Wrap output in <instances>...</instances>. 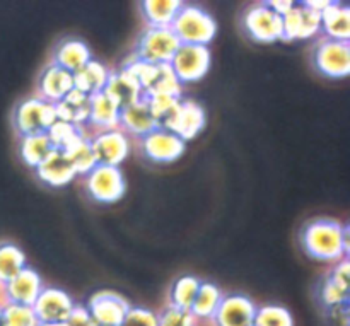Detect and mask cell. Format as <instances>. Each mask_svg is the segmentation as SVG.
<instances>
[{"label":"cell","instance_id":"obj_1","mask_svg":"<svg viewBox=\"0 0 350 326\" xmlns=\"http://www.w3.org/2000/svg\"><path fill=\"white\" fill-rule=\"evenodd\" d=\"M303 246L311 258L330 263L340 262L350 253L349 226L334 219H317L304 228Z\"/></svg>","mask_w":350,"mask_h":326},{"label":"cell","instance_id":"obj_2","mask_svg":"<svg viewBox=\"0 0 350 326\" xmlns=\"http://www.w3.org/2000/svg\"><path fill=\"white\" fill-rule=\"evenodd\" d=\"M123 68L135 75L142 87L144 98H156V96L183 98V84L178 81L170 64H146L132 55L123 64Z\"/></svg>","mask_w":350,"mask_h":326},{"label":"cell","instance_id":"obj_3","mask_svg":"<svg viewBox=\"0 0 350 326\" xmlns=\"http://www.w3.org/2000/svg\"><path fill=\"white\" fill-rule=\"evenodd\" d=\"M171 31L176 34L181 44H200L208 46L217 33L215 19L198 5H181L176 19L171 24Z\"/></svg>","mask_w":350,"mask_h":326},{"label":"cell","instance_id":"obj_4","mask_svg":"<svg viewBox=\"0 0 350 326\" xmlns=\"http://www.w3.org/2000/svg\"><path fill=\"white\" fill-rule=\"evenodd\" d=\"M57 109L51 103L43 101L38 96L24 99L14 111V128L19 137L46 133L48 128L57 122Z\"/></svg>","mask_w":350,"mask_h":326},{"label":"cell","instance_id":"obj_5","mask_svg":"<svg viewBox=\"0 0 350 326\" xmlns=\"http://www.w3.org/2000/svg\"><path fill=\"white\" fill-rule=\"evenodd\" d=\"M180 44L171 27H147L137 41L133 57L146 64H170Z\"/></svg>","mask_w":350,"mask_h":326},{"label":"cell","instance_id":"obj_6","mask_svg":"<svg viewBox=\"0 0 350 326\" xmlns=\"http://www.w3.org/2000/svg\"><path fill=\"white\" fill-rule=\"evenodd\" d=\"M313 64L328 79H345L350 74V43L321 38L313 51Z\"/></svg>","mask_w":350,"mask_h":326},{"label":"cell","instance_id":"obj_7","mask_svg":"<svg viewBox=\"0 0 350 326\" xmlns=\"http://www.w3.org/2000/svg\"><path fill=\"white\" fill-rule=\"evenodd\" d=\"M212 53L208 46H200V44H180V48L174 53L173 60L170 62L174 75L181 84L188 82H197L211 68Z\"/></svg>","mask_w":350,"mask_h":326},{"label":"cell","instance_id":"obj_8","mask_svg":"<svg viewBox=\"0 0 350 326\" xmlns=\"http://www.w3.org/2000/svg\"><path fill=\"white\" fill-rule=\"evenodd\" d=\"M89 142L99 166L120 167L132 149V139L120 128L91 133Z\"/></svg>","mask_w":350,"mask_h":326},{"label":"cell","instance_id":"obj_9","mask_svg":"<svg viewBox=\"0 0 350 326\" xmlns=\"http://www.w3.org/2000/svg\"><path fill=\"white\" fill-rule=\"evenodd\" d=\"M84 180L89 197L99 204H115L125 195L126 183L120 167L98 164Z\"/></svg>","mask_w":350,"mask_h":326},{"label":"cell","instance_id":"obj_10","mask_svg":"<svg viewBox=\"0 0 350 326\" xmlns=\"http://www.w3.org/2000/svg\"><path fill=\"white\" fill-rule=\"evenodd\" d=\"M144 157L157 164H170L180 159L187 150V142L170 130L156 128L139 140Z\"/></svg>","mask_w":350,"mask_h":326},{"label":"cell","instance_id":"obj_11","mask_svg":"<svg viewBox=\"0 0 350 326\" xmlns=\"http://www.w3.org/2000/svg\"><path fill=\"white\" fill-rule=\"evenodd\" d=\"M88 311L98 326H120L132 304L118 293L99 290L89 297Z\"/></svg>","mask_w":350,"mask_h":326},{"label":"cell","instance_id":"obj_12","mask_svg":"<svg viewBox=\"0 0 350 326\" xmlns=\"http://www.w3.org/2000/svg\"><path fill=\"white\" fill-rule=\"evenodd\" d=\"M321 33V14L304 3H294L282 16V40H310Z\"/></svg>","mask_w":350,"mask_h":326},{"label":"cell","instance_id":"obj_13","mask_svg":"<svg viewBox=\"0 0 350 326\" xmlns=\"http://www.w3.org/2000/svg\"><path fill=\"white\" fill-rule=\"evenodd\" d=\"M75 308L74 299L58 287H43L33 310L40 323H65Z\"/></svg>","mask_w":350,"mask_h":326},{"label":"cell","instance_id":"obj_14","mask_svg":"<svg viewBox=\"0 0 350 326\" xmlns=\"http://www.w3.org/2000/svg\"><path fill=\"white\" fill-rule=\"evenodd\" d=\"M245 29L260 43H275L282 40V17L267 3L252 7L245 16Z\"/></svg>","mask_w":350,"mask_h":326},{"label":"cell","instance_id":"obj_15","mask_svg":"<svg viewBox=\"0 0 350 326\" xmlns=\"http://www.w3.org/2000/svg\"><path fill=\"white\" fill-rule=\"evenodd\" d=\"M256 304L243 294L224 296L221 306L212 318V326H253Z\"/></svg>","mask_w":350,"mask_h":326},{"label":"cell","instance_id":"obj_16","mask_svg":"<svg viewBox=\"0 0 350 326\" xmlns=\"http://www.w3.org/2000/svg\"><path fill=\"white\" fill-rule=\"evenodd\" d=\"M0 287H2V296L5 304L14 303L33 306L44 286L40 273L31 269V267H26L14 279H10L9 282Z\"/></svg>","mask_w":350,"mask_h":326},{"label":"cell","instance_id":"obj_17","mask_svg":"<svg viewBox=\"0 0 350 326\" xmlns=\"http://www.w3.org/2000/svg\"><path fill=\"white\" fill-rule=\"evenodd\" d=\"M72 89H74V74L58 67L53 62L43 68L38 79V98L51 105L60 103Z\"/></svg>","mask_w":350,"mask_h":326},{"label":"cell","instance_id":"obj_18","mask_svg":"<svg viewBox=\"0 0 350 326\" xmlns=\"http://www.w3.org/2000/svg\"><path fill=\"white\" fill-rule=\"evenodd\" d=\"M103 92H105L120 109L129 108V106L135 105V103L144 99L142 87H140L135 75L130 74V72L123 67L120 68V70H115L109 74V79L108 82H106V87Z\"/></svg>","mask_w":350,"mask_h":326},{"label":"cell","instance_id":"obj_19","mask_svg":"<svg viewBox=\"0 0 350 326\" xmlns=\"http://www.w3.org/2000/svg\"><path fill=\"white\" fill-rule=\"evenodd\" d=\"M118 128L125 132L130 139L140 140L156 130V120H154L152 111H150L149 101L146 98L142 101L135 103V105L129 106V108L122 109L120 113V125Z\"/></svg>","mask_w":350,"mask_h":326},{"label":"cell","instance_id":"obj_20","mask_svg":"<svg viewBox=\"0 0 350 326\" xmlns=\"http://www.w3.org/2000/svg\"><path fill=\"white\" fill-rule=\"evenodd\" d=\"M120 113L122 109L105 94L91 96V108H89V122H88V133L105 132V130L118 128L120 125Z\"/></svg>","mask_w":350,"mask_h":326},{"label":"cell","instance_id":"obj_21","mask_svg":"<svg viewBox=\"0 0 350 326\" xmlns=\"http://www.w3.org/2000/svg\"><path fill=\"white\" fill-rule=\"evenodd\" d=\"M36 174L43 183L50 185L53 188L65 187V185L72 183L74 178L77 176L67 154L57 149L36 167Z\"/></svg>","mask_w":350,"mask_h":326},{"label":"cell","instance_id":"obj_22","mask_svg":"<svg viewBox=\"0 0 350 326\" xmlns=\"http://www.w3.org/2000/svg\"><path fill=\"white\" fill-rule=\"evenodd\" d=\"M89 108H91V96L84 94V92L75 87L60 103L55 105L58 120L72 123V125H77L84 130L88 128Z\"/></svg>","mask_w":350,"mask_h":326},{"label":"cell","instance_id":"obj_23","mask_svg":"<svg viewBox=\"0 0 350 326\" xmlns=\"http://www.w3.org/2000/svg\"><path fill=\"white\" fill-rule=\"evenodd\" d=\"M321 33L323 38L334 41H350V7L340 2H330L321 12Z\"/></svg>","mask_w":350,"mask_h":326},{"label":"cell","instance_id":"obj_24","mask_svg":"<svg viewBox=\"0 0 350 326\" xmlns=\"http://www.w3.org/2000/svg\"><path fill=\"white\" fill-rule=\"evenodd\" d=\"M205 111L198 103L191 99H181L180 111L174 122L173 132L185 142L195 139L205 126Z\"/></svg>","mask_w":350,"mask_h":326},{"label":"cell","instance_id":"obj_25","mask_svg":"<svg viewBox=\"0 0 350 326\" xmlns=\"http://www.w3.org/2000/svg\"><path fill=\"white\" fill-rule=\"evenodd\" d=\"M91 60L92 53L91 50H89V46L82 40H77V38L64 40L58 44L57 50H55L53 53V64L65 68V70H68L70 74L79 72Z\"/></svg>","mask_w":350,"mask_h":326},{"label":"cell","instance_id":"obj_26","mask_svg":"<svg viewBox=\"0 0 350 326\" xmlns=\"http://www.w3.org/2000/svg\"><path fill=\"white\" fill-rule=\"evenodd\" d=\"M109 74H111V70L105 64L92 58L81 70L74 74V87L88 96L99 94V92L105 91Z\"/></svg>","mask_w":350,"mask_h":326},{"label":"cell","instance_id":"obj_27","mask_svg":"<svg viewBox=\"0 0 350 326\" xmlns=\"http://www.w3.org/2000/svg\"><path fill=\"white\" fill-rule=\"evenodd\" d=\"M222 299H224V294L215 284L202 282L198 287L197 297L190 308V313L193 314L198 323H208L221 306Z\"/></svg>","mask_w":350,"mask_h":326},{"label":"cell","instance_id":"obj_28","mask_svg":"<svg viewBox=\"0 0 350 326\" xmlns=\"http://www.w3.org/2000/svg\"><path fill=\"white\" fill-rule=\"evenodd\" d=\"M183 2L178 0H146L140 3L147 27H171Z\"/></svg>","mask_w":350,"mask_h":326},{"label":"cell","instance_id":"obj_29","mask_svg":"<svg viewBox=\"0 0 350 326\" xmlns=\"http://www.w3.org/2000/svg\"><path fill=\"white\" fill-rule=\"evenodd\" d=\"M55 150L46 133L21 137V157L27 166L36 169L48 156Z\"/></svg>","mask_w":350,"mask_h":326},{"label":"cell","instance_id":"obj_30","mask_svg":"<svg viewBox=\"0 0 350 326\" xmlns=\"http://www.w3.org/2000/svg\"><path fill=\"white\" fill-rule=\"evenodd\" d=\"M149 101L150 111L156 120L157 128L170 130L173 132L174 122H176L180 103L183 98H171V96H156V98H146Z\"/></svg>","mask_w":350,"mask_h":326},{"label":"cell","instance_id":"obj_31","mask_svg":"<svg viewBox=\"0 0 350 326\" xmlns=\"http://www.w3.org/2000/svg\"><path fill=\"white\" fill-rule=\"evenodd\" d=\"M46 135L55 149L65 152V150L74 147L77 142H81L82 139L89 137V133L85 132L84 128H81V126L72 125V123H67V122H62V120H57V122L48 128Z\"/></svg>","mask_w":350,"mask_h":326},{"label":"cell","instance_id":"obj_32","mask_svg":"<svg viewBox=\"0 0 350 326\" xmlns=\"http://www.w3.org/2000/svg\"><path fill=\"white\" fill-rule=\"evenodd\" d=\"M26 256L14 243H0V286L9 282L23 269H26Z\"/></svg>","mask_w":350,"mask_h":326},{"label":"cell","instance_id":"obj_33","mask_svg":"<svg viewBox=\"0 0 350 326\" xmlns=\"http://www.w3.org/2000/svg\"><path fill=\"white\" fill-rule=\"evenodd\" d=\"M200 280L193 275H183L173 284L170 294V306L180 308V310L190 311L195 297H197Z\"/></svg>","mask_w":350,"mask_h":326},{"label":"cell","instance_id":"obj_34","mask_svg":"<svg viewBox=\"0 0 350 326\" xmlns=\"http://www.w3.org/2000/svg\"><path fill=\"white\" fill-rule=\"evenodd\" d=\"M65 154H67L68 161H70L72 167H74L77 176H88V174L98 166L94 152H92L91 142H89V137H85L81 142L75 144L74 147L65 150Z\"/></svg>","mask_w":350,"mask_h":326},{"label":"cell","instance_id":"obj_35","mask_svg":"<svg viewBox=\"0 0 350 326\" xmlns=\"http://www.w3.org/2000/svg\"><path fill=\"white\" fill-rule=\"evenodd\" d=\"M253 326H294V318L282 306H262L256 310Z\"/></svg>","mask_w":350,"mask_h":326},{"label":"cell","instance_id":"obj_36","mask_svg":"<svg viewBox=\"0 0 350 326\" xmlns=\"http://www.w3.org/2000/svg\"><path fill=\"white\" fill-rule=\"evenodd\" d=\"M2 310H3V321H5V326H38L40 325L33 306L7 303L3 304Z\"/></svg>","mask_w":350,"mask_h":326},{"label":"cell","instance_id":"obj_37","mask_svg":"<svg viewBox=\"0 0 350 326\" xmlns=\"http://www.w3.org/2000/svg\"><path fill=\"white\" fill-rule=\"evenodd\" d=\"M157 323L159 326H197L198 321L195 320L190 311L167 304L161 313H157Z\"/></svg>","mask_w":350,"mask_h":326},{"label":"cell","instance_id":"obj_38","mask_svg":"<svg viewBox=\"0 0 350 326\" xmlns=\"http://www.w3.org/2000/svg\"><path fill=\"white\" fill-rule=\"evenodd\" d=\"M349 293L350 289L338 286V284L332 282L330 279L325 280L323 287H321V303L327 308L338 306V304L349 303Z\"/></svg>","mask_w":350,"mask_h":326},{"label":"cell","instance_id":"obj_39","mask_svg":"<svg viewBox=\"0 0 350 326\" xmlns=\"http://www.w3.org/2000/svg\"><path fill=\"white\" fill-rule=\"evenodd\" d=\"M120 326H159L157 313L147 308L132 306Z\"/></svg>","mask_w":350,"mask_h":326},{"label":"cell","instance_id":"obj_40","mask_svg":"<svg viewBox=\"0 0 350 326\" xmlns=\"http://www.w3.org/2000/svg\"><path fill=\"white\" fill-rule=\"evenodd\" d=\"M328 279H330L332 282L338 284V286L345 287V289H350V263H349V258H344V260H340V262L335 263V267L332 269Z\"/></svg>","mask_w":350,"mask_h":326},{"label":"cell","instance_id":"obj_41","mask_svg":"<svg viewBox=\"0 0 350 326\" xmlns=\"http://www.w3.org/2000/svg\"><path fill=\"white\" fill-rule=\"evenodd\" d=\"M65 323H67V326H98L84 304H75V308L72 310L70 316H68Z\"/></svg>","mask_w":350,"mask_h":326},{"label":"cell","instance_id":"obj_42","mask_svg":"<svg viewBox=\"0 0 350 326\" xmlns=\"http://www.w3.org/2000/svg\"><path fill=\"white\" fill-rule=\"evenodd\" d=\"M328 318L335 326H349L350 325V311L349 303L338 304V306L328 308Z\"/></svg>","mask_w":350,"mask_h":326},{"label":"cell","instance_id":"obj_43","mask_svg":"<svg viewBox=\"0 0 350 326\" xmlns=\"http://www.w3.org/2000/svg\"><path fill=\"white\" fill-rule=\"evenodd\" d=\"M265 3L273 10V12L279 14V16L282 17V16H286L291 9H293L294 3L296 2H291V0H282V2H277V0H272V2H265Z\"/></svg>","mask_w":350,"mask_h":326},{"label":"cell","instance_id":"obj_44","mask_svg":"<svg viewBox=\"0 0 350 326\" xmlns=\"http://www.w3.org/2000/svg\"><path fill=\"white\" fill-rule=\"evenodd\" d=\"M38 326H67V323H40Z\"/></svg>","mask_w":350,"mask_h":326},{"label":"cell","instance_id":"obj_45","mask_svg":"<svg viewBox=\"0 0 350 326\" xmlns=\"http://www.w3.org/2000/svg\"><path fill=\"white\" fill-rule=\"evenodd\" d=\"M0 326H5V321H3V310L0 306Z\"/></svg>","mask_w":350,"mask_h":326},{"label":"cell","instance_id":"obj_46","mask_svg":"<svg viewBox=\"0 0 350 326\" xmlns=\"http://www.w3.org/2000/svg\"><path fill=\"white\" fill-rule=\"evenodd\" d=\"M5 304V301H3V296H2V287H0V306H3Z\"/></svg>","mask_w":350,"mask_h":326},{"label":"cell","instance_id":"obj_47","mask_svg":"<svg viewBox=\"0 0 350 326\" xmlns=\"http://www.w3.org/2000/svg\"><path fill=\"white\" fill-rule=\"evenodd\" d=\"M197 326H200V323H198V325H197Z\"/></svg>","mask_w":350,"mask_h":326}]
</instances>
